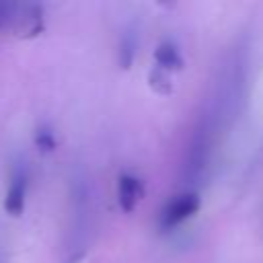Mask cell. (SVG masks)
Instances as JSON below:
<instances>
[{
    "label": "cell",
    "mask_w": 263,
    "mask_h": 263,
    "mask_svg": "<svg viewBox=\"0 0 263 263\" xmlns=\"http://www.w3.org/2000/svg\"><path fill=\"white\" fill-rule=\"evenodd\" d=\"M154 62H156L158 68H162V70H166V72H168V70L179 72V70H183V66H185L181 51H179L177 45L171 43V41H162V43L154 49Z\"/></svg>",
    "instance_id": "obj_5"
},
{
    "label": "cell",
    "mask_w": 263,
    "mask_h": 263,
    "mask_svg": "<svg viewBox=\"0 0 263 263\" xmlns=\"http://www.w3.org/2000/svg\"><path fill=\"white\" fill-rule=\"evenodd\" d=\"M25 197H27V173L16 171L10 179V185L6 189L4 197V210L12 216H18L25 208Z\"/></svg>",
    "instance_id": "obj_4"
},
{
    "label": "cell",
    "mask_w": 263,
    "mask_h": 263,
    "mask_svg": "<svg viewBox=\"0 0 263 263\" xmlns=\"http://www.w3.org/2000/svg\"><path fill=\"white\" fill-rule=\"evenodd\" d=\"M117 197L123 212H134L138 201L144 197V183L134 175H121L117 183Z\"/></svg>",
    "instance_id": "obj_3"
},
{
    "label": "cell",
    "mask_w": 263,
    "mask_h": 263,
    "mask_svg": "<svg viewBox=\"0 0 263 263\" xmlns=\"http://www.w3.org/2000/svg\"><path fill=\"white\" fill-rule=\"evenodd\" d=\"M35 144H37L41 150H53V148H55V138H53L51 132L39 129L37 136H35Z\"/></svg>",
    "instance_id": "obj_8"
},
{
    "label": "cell",
    "mask_w": 263,
    "mask_h": 263,
    "mask_svg": "<svg viewBox=\"0 0 263 263\" xmlns=\"http://www.w3.org/2000/svg\"><path fill=\"white\" fill-rule=\"evenodd\" d=\"M43 29V12L37 4L0 2V31L37 35Z\"/></svg>",
    "instance_id": "obj_1"
},
{
    "label": "cell",
    "mask_w": 263,
    "mask_h": 263,
    "mask_svg": "<svg viewBox=\"0 0 263 263\" xmlns=\"http://www.w3.org/2000/svg\"><path fill=\"white\" fill-rule=\"evenodd\" d=\"M199 197L197 193H185L175 197L160 214V226L162 228H173L177 224H181L183 220H187L189 216H193L199 210Z\"/></svg>",
    "instance_id": "obj_2"
},
{
    "label": "cell",
    "mask_w": 263,
    "mask_h": 263,
    "mask_svg": "<svg viewBox=\"0 0 263 263\" xmlns=\"http://www.w3.org/2000/svg\"><path fill=\"white\" fill-rule=\"evenodd\" d=\"M148 84L156 95H171L173 92V80H171L168 72L158 68V66H154L148 72Z\"/></svg>",
    "instance_id": "obj_6"
},
{
    "label": "cell",
    "mask_w": 263,
    "mask_h": 263,
    "mask_svg": "<svg viewBox=\"0 0 263 263\" xmlns=\"http://www.w3.org/2000/svg\"><path fill=\"white\" fill-rule=\"evenodd\" d=\"M134 58H136V41L132 35H125L121 41H119V49H117V62L123 70H127L132 64H134Z\"/></svg>",
    "instance_id": "obj_7"
}]
</instances>
